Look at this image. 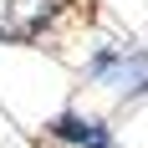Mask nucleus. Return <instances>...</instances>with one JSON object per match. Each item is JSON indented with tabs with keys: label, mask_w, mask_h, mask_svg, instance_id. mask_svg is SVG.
<instances>
[{
	"label": "nucleus",
	"mask_w": 148,
	"mask_h": 148,
	"mask_svg": "<svg viewBox=\"0 0 148 148\" xmlns=\"http://www.w3.org/2000/svg\"><path fill=\"white\" fill-rule=\"evenodd\" d=\"M82 82L112 92L123 107L148 102V41H128V36H102L82 61Z\"/></svg>",
	"instance_id": "nucleus-1"
},
{
	"label": "nucleus",
	"mask_w": 148,
	"mask_h": 148,
	"mask_svg": "<svg viewBox=\"0 0 148 148\" xmlns=\"http://www.w3.org/2000/svg\"><path fill=\"white\" fill-rule=\"evenodd\" d=\"M72 21H92V0H0V46H41Z\"/></svg>",
	"instance_id": "nucleus-2"
},
{
	"label": "nucleus",
	"mask_w": 148,
	"mask_h": 148,
	"mask_svg": "<svg viewBox=\"0 0 148 148\" xmlns=\"http://www.w3.org/2000/svg\"><path fill=\"white\" fill-rule=\"evenodd\" d=\"M46 138L56 148H118V133L107 128V118L82 107H61L56 118H46Z\"/></svg>",
	"instance_id": "nucleus-3"
}]
</instances>
